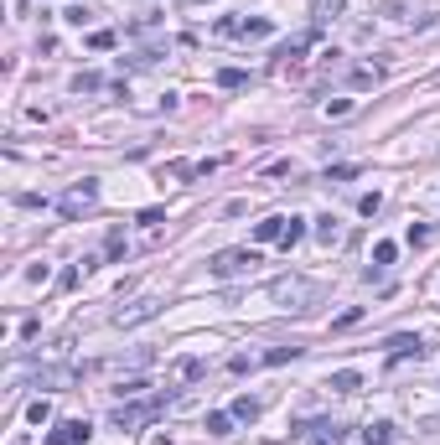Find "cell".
<instances>
[{
	"instance_id": "cell-1",
	"label": "cell",
	"mask_w": 440,
	"mask_h": 445,
	"mask_svg": "<svg viewBox=\"0 0 440 445\" xmlns=\"http://www.w3.org/2000/svg\"><path fill=\"white\" fill-rule=\"evenodd\" d=\"M166 409H171V394H156V398H145V404H114V409H109V424H114V430H140V424L161 420Z\"/></svg>"
},
{
	"instance_id": "cell-2",
	"label": "cell",
	"mask_w": 440,
	"mask_h": 445,
	"mask_svg": "<svg viewBox=\"0 0 440 445\" xmlns=\"http://www.w3.org/2000/svg\"><path fill=\"white\" fill-rule=\"evenodd\" d=\"M93 202H99V181H93V176H83V181H78V187H73V192H62L58 212H62V218H68V222H78L83 212H93Z\"/></svg>"
},
{
	"instance_id": "cell-3",
	"label": "cell",
	"mask_w": 440,
	"mask_h": 445,
	"mask_svg": "<svg viewBox=\"0 0 440 445\" xmlns=\"http://www.w3.org/2000/svg\"><path fill=\"white\" fill-rule=\"evenodd\" d=\"M259 264V254L254 249H223V254H212L208 259V270L218 275V280H233V275H249Z\"/></svg>"
},
{
	"instance_id": "cell-4",
	"label": "cell",
	"mask_w": 440,
	"mask_h": 445,
	"mask_svg": "<svg viewBox=\"0 0 440 445\" xmlns=\"http://www.w3.org/2000/svg\"><path fill=\"white\" fill-rule=\"evenodd\" d=\"M269 295H275L285 311H306V301H316V285H306V280H275V285H269Z\"/></svg>"
},
{
	"instance_id": "cell-5",
	"label": "cell",
	"mask_w": 440,
	"mask_h": 445,
	"mask_svg": "<svg viewBox=\"0 0 440 445\" xmlns=\"http://www.w3.org/2000/svg\"><path fill=\"white\" fill-rule=\"evenodd\" d=\"M151 316H161V301L156 295H140V301H130V305H119L114 311V327H140V321H151Z\"/></svg>"
},
{
	"instance_id": "cell-6",
	"label": "cell",
	"mask_w": 440,
	"mask_h": 445,
	"mask_svg": "<svg viewBox=\"0 0 440 445\" xmlns=\"http://www.w3.org/2000/svg\"><path fill=\"white\" fill-rule=\"evenodd\" d=\"M383 352H389V363H404V357H425V342L415 331H394V337L383 342Z\"/></svg>"
},
{
	"instance_id": "cell-7",
	"label": "cell",
	"mask_w": 440,
	"mask_h": 445,
	"mask_svg": "<svg viewBox=\"0 0 440 445\" xmlns=\"http://www.w3.org/2000/svg\"><path fill=\"white\" fill-rule=\"evenodd\" d=\"M88 435H93V430H88V420H62V424H58L52 435H47L42 445H83Z\"/></svg>"
},
{
	"instance_id": "cell-8",
	"label": "cell",
	"mask_w": 440,
	"mask_h": 445,
	"mask_svg": "<svg viewBox=\"0 0 440 445\" xmlns=\"http://www.w3.org/2000/svg\"><path fill=\"white\" fill-rule=\"evenodd\" d=\"M73 368H36V388H68L73 383Z\"/></svg>"
},
{
	"instance_id": "cell-9",
	"label": "cell",
	"mask_w": 440,
	"mask_h": 445,
	"mask_svg": "<svg viewBox=\"0 0 440 445\" xmlns=\"http://www.w3.org/2000/svg\"><path fill=\"white\" fill-rule=\"evenodd\" d=\"M285 222H290V218H265V222L254 228V238H259V244H280V238H285Z\"/></svg>"
},
{
	"instance_id": "cell-10",
	"label": "cell",
	"mask_w": 440,
	"mask_h": 445,
	"mask_svg": "<svg viewBox=\"0 0 440 445\" xmlns=\"http://www.w3.org/2000/svg\"><path fill=\"white\" fill-rule=\"evenodd\" d=\"M363 440H368V445H389V440H394V424H389V420L363 424Z\"/></svg>"
},
{
	"instance_id": "cell-11",
	"label": "cell",
	"mask_w": 440,
	"mask_h": 445,
	"mask_svg": "<svg viewBox=\"0 0 440 445\" xmlns=\"http://www.w3.org/2000/svg\"><path fill=\"white\" fill-rule=\"evenodd\" d=\"M233 420H243V424H254L259 420V398H249V394H243V398H233Z\"/></svg>"
},
{
	"instance_id": "cell-12",
	"label": "cell",
	"mask_w": 440,
	"mask_h": 445,
	"mask_svg": "<svg viewBox=\"0 0 440 445\" xmlns=\"http://www.w3.org/2000/svg\"><path fill=\"white\" fill-rule=\"evenodd\" d=\"M311 42H316V31H306V36H295V42H285V47H280L275 58H280V62H295V58H301L306 47H311Z\"/></svg>"
},
{
	"instance_id": "cell-13",
	"label": "cell",
	"mask_w": 440,
	"mask_h": 445,
	"mask_svg": "<svg viewBox=\"0 0 440 445\" xmlns=\"http://www.w3.org/2000/svg\"><path fill=\"white\" fill-rule=\"evenodd\" d=\"M332 388H337V394H358V388H363V373L342 368V373H332Z\"/></svg>"
},
{
	"instance_id": "cell-14",
	"label": "cell",
	"mask_w": 440,
	"mask_h": 445,
	"mask_svg": "<svg viewBox=\"0 0 440 445\" xmlns=\"http://www.w3.org/2000/svg\"><path fill=\"white\" fill-rule=\"evenodd\" d=\"M202 373H208V368H202V357H176V378H186V383H197Z\"/></svg>"
},
{
	"instance_id": "cell-15",
	"label": "cell",
	"mask_w": 440,
	"mask_h": 445,
	"mask_svg": "<svg viewBox=\"0 0 440 445\" xmlns=\"http://www.w3.org/2000/svg\"><path fill=\"white\" fill-rule=\"evenodd\" d=\"M363 316H368V311H363V305H347V311H342V316H332V331H352V327H358Z\"/></svg>"
},
{
	"instance_id": "cell-16",
	"label": "cell",
	"mask_w": 440,
	"mask_h": 445,
	"mask_svg": "<svg viewBox=\"0 0 440 445\" xmlns=\"http://www.w3.org/2000/svg\"><path fill=\"white\" fill-rule=\"evenodd\" d=\"M301 238H306V218H290V222H285V238H280V244H285V254L301 244Z\"/></svg>"
},
{
	"instance_id": "cell-17",
	"label": "cell",
	"mask_w": 440,
	"mask_h": 445,
	"mask_svg": "<svg viewBox=\"0 0 440 445\" xmlns=\"http://www.w3.org/2000/svg\"><path fill=\"white\" fill-rule=\"evenodd\" d=\"M269 31H275V21H265V16H254V21L239 26V36H254V42H259V36H269Z\"/></svg>"
},
{
	"instance_id": "cell-18",
	"label": "cell",
	"mask_w": 440,
	"mask_h": 445,
	"mask_svg": "<svg viewBox=\"0 0 440 445\" xmlns=\"http://www.w3.org/2000/svg\"><path fill=\"white\" fill-rule=\"evenodd\" d=\"M208 435H233V414L212 409V414H208Z\"/></svg>"
},
{
	"instance_id": "cell-19",
	"label": "cell",
	"mask_w": 440,
	"mask_h": 445,
	"mask_svg": "<svg viewBox=\"0 0 440 445\" xmlns=\"http://www.w3.org/2000/svg\"><path fill=\"white\" fill-rule=\"evenodd\" d=\"M295 357H301V347H269V352H265V363H269V368H280V363H295Z\"/></svg>"
},
{
	"instance_id": "cell-20",
	"label": "cell",
	"mask_w": 440,
	"mask_h": 445,
	"mask_svg": "<svg viewBox=\"0 0 440 445\" xmlns=\"http://www.w3.org/2000/svg\"><path fill=\"white\" fill-rule=\"evenodd\" d=\"M352 88H378V68H352Z\"/></svg>"
},
{
	"instance_id": "cell-21",
	"label": "cell",
	"mask_w": 440,
	"mask_h": 445,
	"mask_svg": "<svg viewBox=\"0 0 440 445\" xmlns=\"http://www.w3.org/2000/svg\"><path fill=\"white\" fill-rule=\"evenodd\" d=\"M243 83H249V73H243V68H223L218 73V88H243Z\"/></svg>"
},
{
	"instance_id": "cell-22",
	"label": "cell",
	"mask_w": 440,
	"mask_h": 445,
	"mask_svg": "<svg viewBox=\"0 0 440 445\" xmlns=\"http://www.w3.org/2000/svg\"><path fill=\"white\" fill-rule=\"evenodd\" d=\"M73 88H78V94H99V88H104V78H99V73H78V78H73Z\"/></svg>"
},
{
	"instance_id": "cell-23",
	"label": "cell",
	"mask_w": 440,
	"mask_h": 445,
	"mask_svg": "<svg viewBox=\"0 0 440 445\" xmlns=\"http://www.w3.org/2000/svg\"><path fill=\"white\" fill-rule=\"evenodd\" d=\"M26 420H32V424H47V420H52V404H47V398H36L32 409H26Z\"/></svg>"
},
{
	"instance_id": "cell-24",
	"label": "cell",
	"mask_w": 440,
	"mask_h": 445,
	"mask_svg": "<svg viewBox=\"0 0 440 445\" xmlns=\"http://www.w3.org/2000/svg\"><path fill=\"white\" fill-rule=\"evenodd\" d=\"M342 5H347V0H316V21H332Z\"/></svg>"
},
{
	"instance_id": "cell-25",
	"label": "cell",
	"mask_w": 440,
	"mask_h": 445,
	"mask_svg": "<svg viewBox=\"0 0 440 445\" xmlns=\"http://www.w3.org/2000/svg\"><path fill=\"white\" fill-rule=\"evenodd\" d=\"M373 259H378V264H394V259H399V249L389 244V238H383V244H373Z\"/></svg>"
},
{
	"instance_id": "cell-26",
	"label": "cell",
	"mask_w": 440,
	"mask_h": 445,
	"mask_svg": "<svg viewBox=\"0 0 440 445\" xmlns=\"http://www.w3.org/2000/svg\"><path fill=\"white\" fill-rule=\"evenodd\" d=\"M109 259H114V264H125V233H119V228L109 233Z\"/></svg>"
},
{
	"instance_id": "cell-27",
	"label": "cell",
	"mask_w": 440,
	"mask_h": 445,
	"mask_svg": "<svg viewBox=\"0 0 440 445\" xmlns=\"http://www.w3.org/2000/svg\"><path fill=\"white\" fill-rule=\"evenodd\" d=\"M316 238H321V244H337V218H321V222H316Z\"/></svg>"
},
{
	"instance_id": "cell-28",
	"label": "cell",
	"mask_w": 440,
	"mask_h": 445,
	"mask_svg": "<svg viewBox=\"0 0 440 445\" xmlns=\"http://www.w3.org/2000/svg\"><path fill=\"white\" fill-rule=\"evenodd\" d=\"M378 207H383V197H378V192H368V197H358V212H363V218H373Z\"/></svg>"
},
{
	"instance_id": "cell-29",
	"label": "cell",
	"mask_w": 440,
	"mask_h": 445,
	"mask_svg": "<svg viewBox=\"0 0 440 445\" xmlns=\"http://www.w3.org/2000/svg\"><path fill=\"white\" fill-rule=\"evenodd\" d=\"M358 176V166H326V181H352Z\"/></svg>"
},
{
	"instance_id": "cell-30",
	"label": "cell",
	"mask_w": 440,
	"mask_h": 445,
	"mask_svg": "<svg viewBox=\"0 0 440 445\" xmlns=\"http://www.w3.org/2000/svg\"><path fill=\"white\" fill-rule=\"evenodd\" d=\"M88 47H93V52H109V47H114V31H93Z\"/></svg>"
},
{
	"instance_id": "cell-31",
	"label": "cell",
	"mask_w": 440,
	"mask_h": 445,
	"mask_svg": "<svg viewBox=\"0 0 440 445\" xmlns=\"http://www.w3.org/2000/svg\"><path fill=\"white\" fill-rule=\"evenodd\" d=\"M347 109H352V99H326V114H332V119H342Z\"/></svg>"
},
{
	"instance_id": "cell-32",
	"label": "cell",
	"mask_w": 440,
	"mask_h": 445,
	"mask_svg": "<svg viewBox=\"0 0 440 445\" xmlns=\"http://www.w3.org/2000/svg\"><path fill=\"white\" fill-rule=\"evenodd\" d=\"M73 285H78V264H68V270L58 275V290H73Z\"/></svg>"
},
{
	"instance_id": "cell-33",
	"label": "cell",
	"mask_w": 440,
	"mask_h": 445,
	"mask_svg": "<svg viewBox=\"0 0 440 445\" xmlns=\"http://www.w3.org/2000/svg\"><path fill=\"white\" fill-rule=\"evenodd\" d=\"M140 222H145V228H156V222H166V212H161V207H145V212H140Z\"/></svg>"
}]
</instances>
